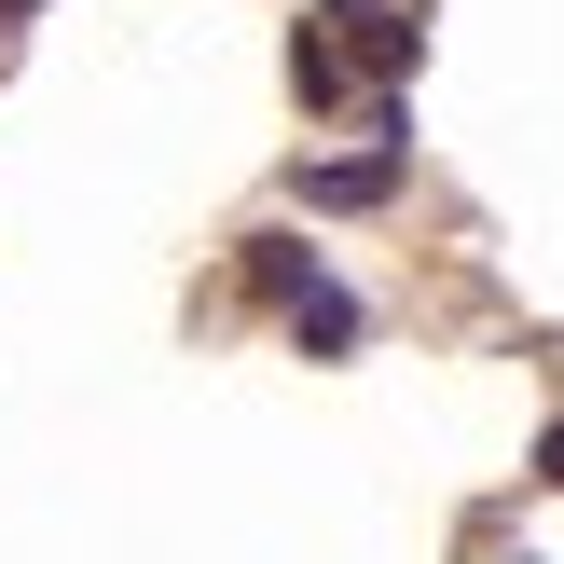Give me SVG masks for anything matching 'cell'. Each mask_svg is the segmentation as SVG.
I'll return each instance as SVG.
<instances>
[{"mask_svg": "<svg viewBox=\"0 0 564 564\" xmlns=\"http://www.w3.org/2000/svg\"><path fill=\"white\" fill-rule=\"evenodd\" d=\"M303 275H317V248H303V235H248V290H275V303H290Z\"/></svg>", "mask_w": 564, "mask_h": 564, "instance_id": "cell-5", "label": "cell"}, {"mask_svg": "<svg viewBox=\"0 0 564 564\" xmlns=\"http://www.w3.org/2000/svg\"><path fill=\"white\" fill-rule=\"evenodd\" d=\"M413 55H427V28H413V14H358V69H372V83H400Z\"/></svg>", "mask_w": 564, "mask_h": 564, "instance_id": "cell-3", "label": "cell"}, {"mask_svg": "<svg viewBox=\"0 0 564 564\" xmlns=\"http://www.w3.org/2000/svg\"><path fill=\"white\" fill-rule=\"evenodd\" d=\"M290 345H303V358H345V345H358V290H345L330 262L290 290Z\"/></svg>", "mask_w": 564, "mask_h": 564, "instance_id": "cell-1", "label": "cell"}, {"mask_svg": "<svg viewBox=\"0 0 564 564\" xmlns=\"http://www.w3.org/2000/svg\"><path fill=\"white\" fill-rule=\"evenodd\" d=\"M28 14H42V0H0V28H28Z\"/></svg>", "mask_w": 564, "mask_h": 564, "instance_id": "cell-6", "label": "cell"}, {"mask_svg": "<svg viewBox=\"0 0 564 564\" xmlns=\"http://www.w3.org/2000/svg\"><path fill=\"white\" fill-rule=\"evenodd\" d=\"M290 97H303V110H345V97H358V69H345L330 42H290Z\"/></svg>", "mask_w": 564, "mask_h": 564, "instance_id": "cell-4", "label": "cell"}, {"mask_svg": "<svg viewBox=\"0 0 564 564\" xmlns=\"http://www.w3.org/2000/svg\"><path fill=\"white\" fill-rule=\"evenodd\" d=\"M386 193H400V152H330V165H303V207H386Z\"/></svg>", "mask_w": 564, "mask_h": 564, "instance_id": "cell-2", "label": "cell"}]
</instances>
